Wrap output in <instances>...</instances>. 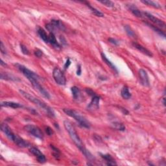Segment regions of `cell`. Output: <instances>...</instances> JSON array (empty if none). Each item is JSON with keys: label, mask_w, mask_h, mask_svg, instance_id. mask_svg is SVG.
<instances>
[{"label": "cell", "mask_w": 166, "mask_h": 166, "mask_svg": "<svg viewBox=\"0 0 166 166\" xmlns=\"http://www.w3.org/2000/svg\"><path fill=\"white\" fill-rule=\"evenodd\" d=\"M144 14L145 15V17H147L150 22H152L153 24H155L156 25H157V26L160 27L161 28H163V29H165V22H163L162 20H161L159 18H158L154 16L151 14L149 13V12H144Z\"/></svg>", "instance_id": "8"}, {"label": "cell", "mask_w": 166, "mask_h": 166, "mask_svg": "<svg viewBox=\"0 0 166 166\" xmlns=\"http://www.w3.org/2000/svg\"><path fill=\"white\" fill-rule=\"evenodd\" d=\"M146 24L147 25H149V26L150 27H151L152 29L154 30L155 32H157L158 35H160V36H162V37H163V38H165V33L164 32H163L162 30L160 29L159 28H158L157 26H155V25H153L152 24H149V23H146Z\"/></svg>", "instance_id": "27"}, {"label": "cell", "mask_w": 166, "mask_h": 166, "mask_svg": "<svg viewBox=\"0 0 166 166\" xmlns=\"http://www.w3.org/2000/svg\"><path fill=\"white\" fill-rule=\"evenodd\" d=\"M99 101H100V98L98 96H95L92 98V99L89 104L88 105V110L91 111H94L99 109Z\"/></svg>", "instance_id": "12"}, {"label": "cell", "mask_w": 166, "mask_h": 166, "mask_svg": "<svg viewBox=\"0 0 166 166\" xmlns=\"http://www.w3.org/2000/svg\"><path fill=\"white\" fill-rule=\"evenodd\" d=\"M99 3H102L104 5H105L106 7H114V3L111 1H100Z\"/></svg>", "instance_id": "30"}, {"label": "cell", "mask_w": 166, "mask_h": 166, "mask_svg": "<svg viewBox=\"0 0 166 166\" xmlns=\"http://www.w3.org/2000/svg\"><path fill=\"white\" fill-rule=\"evenodd\" d=\"M125 31L129 37L132 38L136 37V34H135L134 31L132 29V28L130 27L129 25H125Z\"/></svg>", "instance_id": "28"}, {"label": "cell", "mask_w": 166, "mask_h": 166, "mask_svg": "<svg viewBox=\"0 0 166 166\" xmlns=\"http://www.w3.org/2000/svg\"><path fill=\"white\" fill-rule=\"evenodd\" d=\"M121 95L122 98L125 99H129L131 98V94L130 93L129 88L127 86H125L123 87L121 91Z\"/></svg>", "instance_id": "21"}, {"label": "cell", "mask_w": 166, "mask_h": 166, "mask_svg": "<svg viewBox=\"0 0 166 166\" xmlns=\"http://www.w3.org/2000/svg\"><path fill=\"white\" fill-rule=\"evenodd\" d=\"M15 66H16V68L18 69V70L21 71L25 77H26V78L29 80V81L31 80H38L39 81L40 79V77L37 75V73L33 72L31 70H29V69L27 68L25 66L19 64H15Z\"/></svg>", "instance_id": "4"}, {"label": "cell", "mask_w": 166, "mask_h": 166, "mask_svg": "<svg viewBox=\"0 0 166 166\" xmlns=\"http://www.w3.org/2000/svg\"><path fill=\"white\" fill-rule=\"evenodd\" d=\"M86 93H87L88 94H89L90 96H91L92 97L96 96V94H95V92H94L92 90H90V89H89V88L86 89Z\"/></svg>", "instance_id": "36"}, {"label": "cell", "mask_w": 166, "mask_h": 166, "mask_svg": "<svg viewBox=\"0 0 166 166\" xmlns=\"http://www.w3.org/2000/svg\"><path fill=\"white\" fill-rule=\"evenodd\" d=\"M14 143H15L18 146L22 148H25L29 146V144L27 142L25 141L24 139H22V138H20L19 136H18L17 134H15L14 138L13 140Z\"/></svg>", "instance_id": "13"}, {"label": "cell", "mask_w": 166, "mask_h": 166, "mask_svg": "<svg viewBox=\"0 0 166 166\" xmlns=\"http://www.w3.org/2000/svg\"><path fill=\"white\" fill-rule=\"evenodd\" d=\"M129 9L131 11V12L135 16L138 17V18H142V12H140L138 9L137 8L136 6H134V5H127Z\"/></svg>", "instance_id": "19"}, {"label": "cell", "mask_w": 166, "mask_h": 166, "mask_svg": "<svg viewBox=\"0 0 166 166\" xmlns=\"http://www.w3.org/2000/svg\"><path fill=\"white\" fill-rule=\"evenodd\" d=\"M101 157L103 158L104 160H106V162H107L106 164L108 165H116L117 163L115 162V160L111 155L110 154H100Z\"/></svg>", "instance_id": "17"}, {"label": "cell", "mask_w": 166, "mask_h": 166, "mask_svg": "<svg viewBox=\"0 0 166 166\" xmlns=\"http://www.w3.org/2000/svg\"><path fill=\"white\" fill-rule=\"evenodd\" d=\"M60 41H61V42H62V44H64V45L66 44V40L64 39V37H61L60 38Z\"/></svg>", "instance_id": "39"}, {"label": "cell", "mask_w": 166, "mask_h": 166, "mask_svg": "<svg viewBox=\"0 0 166 166\" xmlns=\"http://www.w3.org/2000/svg\"><path fill=\"white\" fill-rule=\"evenodd\" d=\"M139 77L141 81V83L143 86H149V79L147 71L144 69H140L138 71Z\"/></svg>", "instance_id": "10"}, {"label": "cell", "mask_w": 166, "mask_h": 166, "mask_svg": "<svg viewBox=\"0 0 166 166\" xmlns=\"http://www.w3.org/2000/svg\"><path fill=\"white\" fill-rule=\"evenodd\" d=\"M132 45H133V46L136 48V49H137L139 51H140L141 53H144V55H147V56H149V57H151L152 56V53L150 52L149 50H148L147 49H146V48L143 46V45L138 44L137 42H134L133 44H132Z\"/></svg>", "instance_id": "14"}, {"label": "cell", "mask_w": 166, "mask_h": 166, "mask_svg": "<svg viewBox=\"0 0 166 166\" xmlns=\"http://www.w3.org/2000/svg\"><path fill=\"white\" fill-rule=\"evenodd\" d=\"M49 43H50L53 47L57 48V49H60V45L59 43L57 42L54 33H49Z\"/></svg>", "instance_id": "16"}, {"label": "cell", "mask_w": 166, "mask_h": 166, "mask_svg": "<svg viewBox=\"0 0 166 166\" xmlns=\"http://www.w3.org/2000/svg\"><path fill=\"white\" fill-rule=\"evenodd\" d=\"M20 93L21 94V95L22 96H24V98L27 99V100L29 101L30 102H31L32 103L35 104V105H37V106L39 107L41 109H42L45 112L48 116L51 117H54L55 116V112L53 111V110L51 108L50 106L47 105L44 102L42 101L40 99H38V98H35V97L33 96L32 95H30L29 93L26 92L22 90H20Z\"/></svg>", "instance_id": "1"}, {"label": "cell", "mask_w": 166, "mask_h": 166, "mask_svg": "<svg viewBox=\"0 0 166 166\" xmlns=\"http://www.w3.org/2000/svg\"><path fill=\"white\" fill-rule=\"evenodd\" d=\"M47 29L49 30L50 33H54L56 30H64L65 29L64 25L60 20H52L50 23L46 25Z\"/></svg>", "instance_id": "7"}, {"label": "cell", "mask_w": 166, "mask_h": 166, "mask_svg": "<svg viewBox=\"0 0 166 166\" xmlns=\"http://www.w3.org/2000/svg\"><path fill=\"white\" fill-rule=\"evenodd\" d=\"M50 147L53 150V155H54V157L57 158V159H58V158H59V157H60V150H58L57 148H56L55 147H54L52 145H51Z\"/></svg>", "instance_id": "29"}, {"label": "cell", "mask_w": 166, "mask_h": 166, "mask_svg": "<svg viewBox=\"0 0 166 166\" xmlns=\"http://www.w3.org/2000/svg\"><path fill=\"white\" fill-rule=\"evenodd\" d=\"M64 126L66 130L68 132L70 138L72 140L73 142L79 148V150L83 153L86 149L84 147L83 143L82 142L80 137L79 136L77 132L75 129L72 125L71 123L68 121V120H66V121H64Z\"/></svg>", "instance_id": "2"}, {"label": "cell", "mask_w": 166, "mask_h": 166, "mask_svg": "<svg viewBox=\"0 0 166 166\" xmlns=\"http://www.w3.org/2000/svg\"><path fill=\"white\" fill-rule=\"evenodd\" d=\"M24 129L28 133L31 134L32 136H35L37 138L42 140L44 138V134L39 127L33 125H27L24 127Z\"/></svg>", "instance_id": "5"}, {"label": "cell", "mask_w": 166, "mask_h": 166, "mask_svg": "<svg viewBox=\"0 0 166 166\" xmlns=\"http://www.w3.org/2000/svg\"><path fill=\"white\" fill-rule=\"evenodd\" d=\"M1 131L6 135V136L10 140H11L12 142L13 141L14 136H15V134L12 131L11 129L10 128V127L7 125V124L2 123L1 125Z\"/></svg>", "instance_id": "11"}, {"label": "cell", "mask_w": 166, "mask_h": 166, "mask_svg": "<svg viewBox=\"0 0 166 166\" xmlns=\"http://www.w3.org/2000/svg\"><path fill=\"white\" fill-rule=\"evenodd\" d=\"M38 34L39 35L40 37L42 38V40H44L45 43H49V35H47L46 32L42 28L39 27L38 29Z\"/></svg>", "instance_id": "18"}, {"label": "cell", "mask_w": 166, "mask_h": 166, "mask_svg": "<svg viewBox=\"0 0 166 166\" xmlns=\"http://www.w3.org/2000/svg\"><path fill=\"white\" fill-rule=\"evenodd\" d=\"M1 107H9L12 108H22L23 106L21 104L15 103V102L12 101H3L1 103Z\"/></svg>", "instance_id": "15"}, {"label": "cell", "mask_w": 166, "mask_h": 166, "mask_svg": "<svg viewBox=\"0 0 166 166\" xmlns=\"http://www.w3.org/2000/svg\"><path fill=\"white\" fill-rule=\"evenodd\" d=\"M85 3H86V5H87L89 8H90L91 12H92V13L95 15V16H98V17H103L104 16V14L103 13V12H100L99 11H98V9H96V8H94V7H91L90 4L87 3L86 2H85Z\"/></svg>", "instance_id": "24"}, {"label": "cell", "mask_w": 166, "mask_h": 166, "mask_svg": "<svg viewBox=\"0 0 166 166\" xmlns=\"http://www.w3.org/2000/svg\"><path fill=\"white\" fill-rule=\"evenodd\" d=\"M63 111L64 113L68 115V116L75 119L77 121L79 125L83 127H85L86 129L90 128V123L89 122L87 119H86L85 117L81 116V115L78 113L77 112L74 110L69 109V108H64L63 109Z\"/></svg>", "instance_id": "3"}, {"label": "cell", "mask_w": 166, "mask_h": 166, "mask_svg": "<svg viewBox=\"0 0 166 166\" xmlns=\"http://www.w3.org/2000/svg\"><path fill=\"white\" fill-rule=\"evenodd\" d=\"M53 77L55 81L58 85L64 86L66 83V79L64 74L58 68H54L53 71Z\"/></svg>", "instance_id": "6"}, {"label": "cell", "mask_w": 166, "mask_h": 166, "mask_svg": "<svg viewBox=\"0 0 166 166\" xmlns=\"http://www.w3.org/2000/svg\"><path fill=\"white\" fill-rule=\"evenodd\" d=\"M0 64H1V66H7V64L5 62H4L2 59H1V60H0Z\"/></svg>", "instance_id": "40"}, {"label": "cell", "mask_w": 166, "mask_h": 166, "mask_svg": "<svg viewBox=\"0 0 166 166\" xmlns=\"http://www.w3.org/2000/svg\"><path fill=\"white\" fill-rule=\"evenodd\" d=\"M108 41L110 43H112V44H114L115 45H119V42L117 40H116V39H114V38H110L108 39Z\"/></svg>", "instance_id": "35"}, {"label": "cell", "mask_w": 166, "mask_h": 166, "mask_svg": "<svg viewBox=\"0 0 166 166\" xmlns=\"http://www.w3.org/2000/svg\"><path fill=\"white\" fill-rule=\"evenodd\" d=\"M101 58H102V59H103V60L104 61V63L108 65L110 68H111L112 70H114V71H116V72H117V70L116 68V66L113 64V63H112L110 60H109L108 58H107V57H106V55H104L103 53H101Z\"/></svg>", "instance_id": "23"}, {"label": "cell", "mask_w": 166, "mask_h": 166, "mask_svg": "<svg viewBox=\"0 0 166 166\" xmlns=\"http://www.w3.org/2000/svg\"><path fill=\"white\" fill-rule=\"evenodd\" d=\"M70 64H71L70 59V58H68V60H66V62L65 65H64V68H65V69L68 68V67H69V66H70Z\"/></svg>", "instance_id": "37"}, {"label": "cell", "mask_w": 166, "mask_h": 166, "mask_svg": "<svg viewBox=\"0 0 166 166\" xmlns=\"http://www.w3.org/2000/svg\"><path fill=\"white\" fill-rule=\"evenodd\" d=\"M34 54L37 57L40 58V57H42V56L43 55V52H42V51H41L40 49H37L35 51Z\"/></svg>", "instance_id": "33"}, {"label": "cell", "mask_w": 166, "mask_h": 166, "mask_svg": "<svg viewBox=\"0 0 166 166\" xmlns=\"http://www.w3.org/2000/svg\"><path fill=\"white\" fill-rule=\"evenodd\" d=\"M81 66H79L77 70V75H81Z\"/></svg>", "instance_id": "38"}, {"label": "cell", "mask_w": 166, "mask_h": 166, "mask_svg": "<svg viewBox=\"0 0 166 166\" xmlns=\"http://www.w3.org/2000/svg\"><path fill=\"white\" fill-rule=\"evenodd\" d=\"M71 92H72V95L74 99H79L81 96V91L78 87H77V86H73V87L71 88Z\"/></svg>", "instance_id": "25"}, {"label": "cell", "mask_w": 166, "mask_h": 166, "mask_svg": "<svg viewBox=\"0 0 166 166\" xmlns=\"http://www.w3.org/2000/svg\"><path fill=\"white\" fill-rule=\"evenodd\" d=\"M30 152H31L33 155H35V157L37 158L38 162L43 163L46 162V158H45L44 154H43V153L38 149V148L32 147L30 149Z\"/></svg>", "instance_id": "9"}, {"label": "cell", "mask_w": 166, "mask_h": 166, "mask_svg": "<svg viewBox=\"0 0 166 166\" xmlns=\"http://www.w3.org/2000/svg\"><path fill=\"white\" fill-rule=\"evenodd\" d=\"M45 132H46V134L48 135V136H52V135L54 134V131H53V129L51 128V127H45Z\"/></svg>", "instance_id": "32"}, {"label": "cell", "mask_w": 166, "mask_h": 166, "mask_svg": "<svg viewBox=\"0 0 166 166\" xmlns=\"http://www.w3.org/2000/svg\"><path fill=\"white\" fill-rule=\"evenodd\" d=\"M142 3L147 5L153 7L157 9H160L161 7H162L158 3V2L153 1H142Z\"/></svg>", "instance_id": "26"}, {"label": "cell", "mask_w": 166, "mask_h": 166, "mask_svg": "<svg viewBox=\"0 0 166 166\" xmlns=\"http://www.w3.org/2000/svg\"><path fill=\"white\" fill-rule=\"evenodd\" d=\"M112 127L114 129H116L117 131H125V126L121 122L115 121L112 123Z\"/></svg>", "instance_id": "22"}, {"label": "cell", "mask_w": 166, "mask_h": 166, "mask_svg": "<svg viewBox=\"0 0 166 166\" xmlns=\"http://www.w3.org/2000/svg\"><path fill=\"white\" fill-rule=\"evenodd\" d=\"M20 48H21V50H22V52L23 54L26 55H29V51L27 49L25 45L23 44H20Z\"/></svg>", "instance_id": "31"}, {"label": "cell", "mask_w": 166, "mask_h": 166, "mask_svg": "<svg viewBox=\"0 0 166 166\" xmlns=\"http://www.w3.org/2000/svg\"><path fill=\"white\" fill-rule=\"evenodd\" d=\"M1 79H3V80H6V81H19L18 79L16 77L11 75V74L4 73V72L1 73Z\"/></svg>", "instance_id": "20"}, {"label": "cell", "mask_w": 166, "mask_h": 166, "mask_svg": "<svg viewBox=\"0 0 166 166\" xmlns=\"http://www.w3.org/2000/svg\"><path fill=\"white\" fill-rule=\"evenodd\" d=\"M0 50H1V52L2 54H3V55L7 54V51L5 49V47L4 46V45L2 42H1V44H0Z\"/></svg>", "instance_id": "34"}]
</instances>
